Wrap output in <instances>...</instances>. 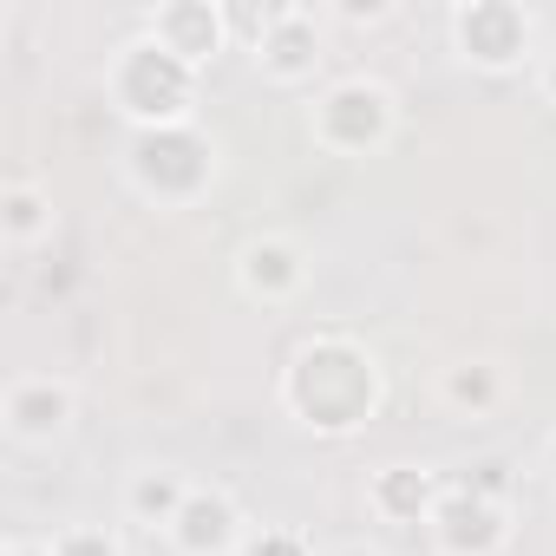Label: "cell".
<instances>
[{
    "mask_svg": "<svg viewBox=\"0 0 556 556\" xmlns=\"http://www.w3.org/2000/svg\"><path fill=\"white\" fill-rule=\"evenodd\" d=\"M236 27H249V53L255 73L268 86H315L328 40H321V14L315 8H262V14H236Z\"/></svg>",
    "mask_w": 556,
    "mask_h": 556,
    "instance_id": "5b68a950",
    "label": "cell"
},
{
    "mask_svg": "<svg viewBox=\"0 0 556 556\" xmlns=\"http://www.w3.org/2000/svg\"><path fill=\"white\" fill-rule=\"evenodd\" d=\"M445 27H452L458 60L478 66V73H491V79L517 73L536 53V21L517 8V0H465V8H452Z\"/></svg>",
    "mask_w": 556,
    "mask_h": 556,
    "instance_id": "8992f818",
    "label": "cell"
},
{
    "mask_svg": "<svg viewBox=\"0 0 556 556\" xmlns=\"http://www.w3.org/2000/svg\"><path fill=\"white\" fill-rule=\"evenodd\" d=\"M79 413V387L66 374H14L0 393V426L14 445H53Z\"/></svg>",
    "mask_w": 556,
    "mask_h": 556,
    "instance_id": "ba28073f",
    "label": "cell"
},
{
    "mask_svg": "<svg viewBox=\"0 0 556 556\" xmlns=\"http://www.w3.org/2000/svg\"><path fill=\"white\" fill-rule=\"evenodd\" d=\"M308 138L328 157H380L400 138V92L374 73H341L308 99Z\"/></svg>",
    "mask_w": 556,
    "mask_h": 556,
    "instance_id": "277c9868",
    "label": "cell"
},
{
    "mask_svg": "<svg viewBox=\"0 0 556 556\" xmlns=\"http://www.w3.org/2000/svg\"><path fill=\"white\" fill-rule=\"evenodd\" d=\"M282 413L315 432V439H354L380 400H387V374L374 361V348L348 328H315L289 361H282Z\"/></svg>",
    "mask_w": 556,
    "mask_h": 556,
    "instance_id": "6da1fadb",
    "label": "cell"
},
{
    "mask_svg": "<svg viewBox=\"0 0 556 556\" xmlns=\"http://www.w3.org/2000/svg\"><path fill=\"white\" fill-rule=\"evenodd\" d=\"M510 400V374L491 361V354H465V361H452L445 374H439V413L445 419H491L497 406Z\"/></svg>",
    "mask_w": 556,
    "mask_h": 556,
    "instance_id": "4fadbf2b",
    "label": "cell"
},
{
    "mask_svg": "<svg viewBox=\"0 0 556 556\" xmlns=\"http://www.w3.org/2000/svg\"><path fill=\"white\" fill-rule=\"evenodd\" d=\"M60 229V210H53V190L14 177L8 190H0V242H8L14 255H34L40 242H53Z\"/></svg>",
    "mask_w": 556,
    "mask_h": 556,
    "instance_id": "9a60e30c",
    "label": "cell"
},
{
    "mask_svg": "<svg viewBox=\"0 0 556 556\" xmlns=\"http://www.w3.org/2000/svg\"><path fill=\"white\" fill-rule=\"evenodd\" d=\"M138 27L151 40H164L177 60H190L197 73H210L216 53L236 40V14L229 8H210V0H164V8H151Z\"/></svg>",
    "mask_w": 556,
    "mask_h": 556,
    "instance_id": "8fae6325",
    "label": "cell"
},
{
    "mask_svg": "<svg viewBox=\"0 0 556 556\" xmlns=\"http://www.w3.org/2000/svg\"><path fill=\"white\" fill-rule=\"evenodd\" d=\"M197 92H203V73L190 60H177L164 40H151L144 27L125 47H112V60H105V99L131 131L197 125Z\"/></svg>",
    "mask_w": 556,
    "mask_h": 556,
    "instance_id": "7a4b0ae2",
    "label": "cell"
},
{
    "mask_svg": "<svg viewBox=\"0 0 556 556\" xmlns=\"http://www.w3.org/2000/svg\"><path fill=\"white\" fill-rule=\"evenodd\" d=\"M0 556H53V543H47V536H27V530H14Z\"/></svg>",
    "mask_w": 556,
    "mask_h": 556,
    "instance_id": "ffe728a7",
    "label": "cell"
},
{
    "mask_svg": "<svg viewBox=\"0 0 556 556\" xmlns=\"http://www.w3.org/2000/svg\"><path fill=\"white\" fill-rule=\"evenodd\" d=\"M543 478H549V491H556V432L543 439Z\"/></svg>",
    "mask_w": 556,
    "mask_h": 556,
    "instance_id": "7402d4cb",
    "label": "cell"
},
{
    "mask_svg": "<svg viewBox=\"0 0 556 556\" xmlns=\"http://www.w3.org/2000/svg\"><path fill=\"white\" fill-rule=\"evenodd\" d=\"M536 92H543V99L556 105V47H549V53L536 60Z\"/></svg>",
    "mask_w": 556,
    "mask_h": 556,
    "instance_id": "44dd1931",
    "label": "cell"
},
{
    "mask_svg": "<svg viewBox=\"0 0 556 556\" xmlns=\"http://www.w3.org/2000/svg\"><path fill=\"white\" fill-rule=\"evenodd\" d=\"M236 556H315V543L289 523H262V530H249V543Z\"/></svg>",
    "mask_w": 556,
    "mask_h": 556,
    "instance_id": "ac0fdd59",
    "label": "cell"
},
{
    "mask_svg": "<svg viewBox=\"0 0 556 556\" xmlns=\"http://www.w3.org/2000/svg\"><path fill=\"white\" fill-rule=\"evenodd\" d=\"M236 289L255 308H289L308 289V249L282 229H262L236 249Z\"/></svg>",
    "mask_w": 556,
    "mask_h": 556,
    "instance_id": "52a82bcc",
    "label": "cell"
},
{
    "mask_svg": "<svg viewBox=\"0 0 556 556\" xmlns=\"http://www.w3.org/2000/svg\"><path fill=\"white\" fill-rule=\"evenodd\" d=\"M426 536H432L439 556H504V543H510V504H491V497H471L465 484H445Z\"/></svg>",
    "mask_w": 556,
    "mask_h": 556,
    "instance_id": "9c48e42d",
    "label": "cell"
},
{
    "mask_svg": "<svg viewBox=\"0 0 556 556\" xmlns=\"http://www.w3.org/2000/svg\"><path fill=\"white\" fill-rule=\"evenodd\" d=\"M334 556H387V549H374V543H341Z\"/></svg>",
    "mask_w": 556,
    "mask_h": 556,
    "instance_id": "603a6c76",
    "label": "cell"
},
{
    "mask_svg": "<svg viewBox=\"0 0 556 556\" xmlns=\"http://www.w3.org/2000/svg\"><path fill=\"white\" fill-rule=\"evenodd\" d=\"M452 484H465L471 497H491V504H517V465L510 458H497V452H484V458H471V465H458V478Z\"/></svg>",
    "mask_w": 556,
    "mask_h": 556,
    "instance_id": "2e32d148",
    "label": "cell"
},
{
    "mask_svg": "<svg viewBox=\"0 0 556 556\" xmlns=\"http://www.w3.org/2000/svg\"><path fill=\"white\" fill-rule=\"evenodd\" d=\"M334 21L341 27H380V21H393V8H387V0H367V8H361V0H348V8H334Z\"/></svg>",
    "mask_w": 556,
    "mask_h": 556,
    "instance_id": "d6986e66",
    "label": "cell"
},
{
    "mask_svg": "<svg viewBox=\"0 0 556 556\" xmlns=\"http://www.w3.org/2000/svg\"><path fill=\"white\" fill-rule=\"evenodd\" d=\"M223 170V151L203 125H164L125 138V184L157 210H190Z\"/></svg>",
    "mask_w": 556,
    "mask_h": 556,
    "instance_id": "3957f363",
    "label": "cell"
},
{
    "mask_svg": "<svg viewBox=\"0 0 556 556\" xmlns=\"http://www.w3.org/2000/svg\"><path fill=\"white\" fill-rule=\"evenodd\" d=\"M190 491H197L190 471H177V465H138V471L125 478V491H118V510H125L131 523H144V530H170Z\"/></svg>",
    "mask_w": 556,
    "mask_h": 556,
    "instance_id": "5bb4252c",
    "label": "cell"
},
{
    "mask_svg": "<svg viewBox=\"0 0 556 556\" xmlns=\"http://www.w3.org/2000/svg\"><path fill=\"white\" fill-rule=\"evenodd\" d=\"M445 484H452L445 471L413 465V458H393V465H380V471L367 478V510H374L380 523H432Z\"/></svg>",
    "mask_w": 556,
    "mask_h": 556,
    "instance_id": "7c38bea8",
    "label": "cell"
},
{
    "mask_svg": "<svg viewBox=\"0 0 556 556\" xmlns=\"http://www.w3.org/2000/svg\"><path fill=\"white\" fill-rule=\"evenodd\" d=\"M164 536H170L177 556H236L249 543V517H242L229 484H197Z\"/></svg>",
    "mask_w": 556,
    "mask_h": 556,
    "instance_id": "30bf717a",
    "label": "cell"
},
{
    "mask_svg": "<svg viewBox=\"0 0 556 556\" xmlns=\"http://www.w3.org/2000/svg\"><path fill=\"white\" fill-rule=\"evenodd\" d=\"M47 543H53V556H125L118 530H112V523H86V517L47 530Z\"/></svg>",
    "mask_w": 556,
    "mask_h": 556,
    "instance_id": "e0dca14e",
    "label": "cell"
}]
</instances>
